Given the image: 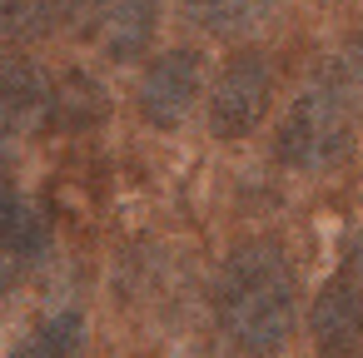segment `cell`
<instances>
[{
  "mask_svg": "<svg viewBox=\"0 0 363 358\" xmlns=\"http://www.w3.org/2000/svg\"><path fill=\"white\" fill-rule=\"evenodd\" d=\"M214 313L224 338L249 358L284 353L298 313V289L284 249L274 244H239L214 284Z\"/></svg>",
  "mask_w": 363,
  "mask_h": 358,
  "instance_id": "6da1fadb",
  "label": "cell"
},
{
  "mask_svg": "<svg viewBox=\"0 0 363 358\" xmlns=\"http://www.w3.org/2000/svg\"><path fill=\"white\" fill-rule=\"evenodd\" d=\"M274 150H279V160L289 169H303V174L338 164L348 155V105H343V95L328 90V85L303 90L289 105Z\"/></svg>",
  "mask_w": 363,
  "mask_h": 358,
  "instance_id": "7a4b0ae2",
  "label": "cell"
},
{
  "mask_svg": "<svg viewBox=\"0 0 363 358\" xmlns=\"http://www.w3.org/2000/svg\"><path fill=\"white\" fill-rule=\"evenodd\" d=\"M269 90H274L269 55L264 50H234L224 60V70L214 75V90H209V130L219 140L254 135L269 115Z\"/></svg>",
  "mask_w": 363,
  "mask_h": 358,
  "instance_id": "3957f363",
  "label": "cell"
},
{
  "mask_svg": "<svg viewBox=\"0 0 363 358\" xmlns=\"http://www.w3.org/2000/svg\"><path fill=\"white\" fill-rule=\"evenodd\" d=\"M160 6L155 0H65V26L100 40L110 60H140L155 35Z\"/></svg>",
  "mask_w": 363,
  "mask_h": 358,
  "instance_id": "277c9868",
  "label": "cell"
},
{
  "mask_svg": "<svg viewBox=\"0 0 363 358\" xmlns=\"http://www.w3.org/2000/svg\"><path fill=\"white\" fill-rule=\"evenodd\" d=\"M308 328L318 358H363V284L348 274L328 279L313 298Z\"/></svg>",
  "mask_w": 363,
  "mask_h": 358,
  "instance_id": "5b68a950",
  "label": "cell"
},
{
  "mask_svg": "<svg viewBox=\"0 0 363 358\" xmlns=\"http://www.w3.org/2000/svg\"><path fill=\"white\" fill-rule=\"evenodd\" d=\"M199 80H204V60L194 50H164L140 80V115L155 130L179 125L199 95Z\"/></svg>",
  "mask_w": 363,
  "mask_h": 358,
  "instance_id": "8992f818",
  "label": "cell"
},
{
  "mask_svg": "<svg viewBox=\"0 0 363 358\" xmlns=\"http://www.w3.org/2000/svg\"><path fill=\"white\" fill-rule=\"evenodd\" d=\"M50 244V224L45 214L11 184H0V293H11L26 269L45 254Z\"/></svg>",
  "mask_w": 363,
  "mask_h": 358,
  "instance_id": "52a82bcc",
  "label": "cell"
},
{
  "mask_svg": "<svg viewBox=\"0 0 363 358\" xmlns=\"http://www.w3.org/2000/svg\"><path fill=\"white\" fill-rule=\"evenodd\" d=\"M50 100H55V80L35 60L0 55V125L16 130V135L50 125Z\"/></svg>",
  "mask_w": 363,
  "mask_h": 358,
  "instance_id": "ba28073f",
  "label": "cell"
},
{
  "mask_svg": "<svg viewBox=\"0 0 363 358\" xmlns=\"http://www.w3.org/2000/svg\"><path fill=\"white\" fill-rule=\"evenodd\" d=\"M80 353H85V313L55 308L16 343L11 358H80Z\"/></svg>",
  "mask_w": 363,
  "mask_h": 358,
  "instance_id": "9c48e42d",
  "label": "cell"
},
{
  "mask_svg": "<svg viewBox=\"0 0 363 358\" xmlns=\"http://www.w3.org/2000/svg\"><path fill=\"white\" fill-rule=\"evenodd\" d=\"M65 26V0H0V45L40 40Z\"/></svg>",
  "mask_w": 363,
  "mask_h": 358,
  "instance_id": "30bf717a",
  "label": "cell"
},
{
  "mask_svg": "<svg viewBox=\"0 0 363 358\" xmlns=\"http://www.w3.org/2000/svg\"><path fill=\"white\" fill-rule=\"evenodd\" d=\"M100 110H105V95L90 75L70 70V75L55 80V100H50V125L55 130H85V125L100 120Z\"/></svg>",
  "mask_w": 363,
  "mask_h": 358,
  "instance_id": "8fae6325",
  "label": "cell"
},
{
  "mask_svg": "<svg viewBox=\"0 0 363 358\" xmlns=\"http://www.w3.org/2000/svg\"><path fill=\"white\" fill-rule=\"evenodd\" d=\"M184 11L209 35H239L264 16V0H184Z\"/></svg>",
  "mask_w": 363,
  "mask_h": 358,
  "instance_id": "7c38bea8",
  "label": "cell"
},
{
  "mask_svg": "<svg viewBox=\"0 0 363 358\" xmlns=\"http://www.w3.org/2000/svg\"><path fill=\"white\" fill-rule=\"evenodd\" d=\"M338 274H348V279H358V284H363V234H348V244H343V264H338Z\"/></svg>",
  "mask_w": 363,
  "mask_h": 358,
  "instance_id": "4fadbf2b",
  "label": "cell"
},
{
  "mask_svg": "<svg viewBox=\"0 0 363 358\" xmlns=\"http://www.w3.org/2000/svg\"><path fill=\"white\" fill-rule=\"evenodd\" d=\"M11 140H16V130L0 125V164H6V155H11Z\"/></svg>",
  "mask_w": 363,
  "mask_h": 358,
  "instance_id": "5bb4252c",
  "label": "cell"
}]
</instances>
